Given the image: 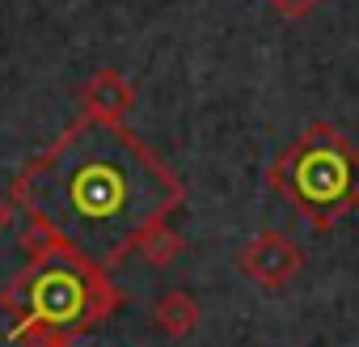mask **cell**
Listing matches in <instances>:
<instances>
[{"instance_id": "obj_5", "label": "cell", "mask_w": 359, "mask_h": 347, "mask_svg": "<svg viewBox=\"0 0 359 347\" xmlns=\"http://www.w3.org/2000/svg\"><path fill=\"white\" fill-rule=\"evenodd\" d=\"M135 106V85L118 72V68H97L85 89H81V114L85 119H102V123H127Z\"/></svg>"}, {"instance_id": "obj_3", "label": "cell", "mask_w": 359, "mask_h": 347, "mask_svg": "<svg viewBox=\"0 0 359 347\" xmlns=\"http://www.w3.org/2000/svg\"><path fill=\"white\" fill-rule=\"evenodd\" d=\"M266 187L313 229L330 233L338 221L359 212V144L334 123H309L266 165Z\"/></svg>"}, {"instance_id": "obj_9", "label": "cell", "mask_w": 359, "mask_h": 347, "mask_svg": "<svg viewBox=\"0 0 359 347\" xmlns=\"http://www.w3.org/2000/svg\"><path fill=\"white\" fill-rule=\"evenodd\" d=\"M13 208H18V204H13L5 191H0V233H5V229L13 225Z\"/></svg>"}, {"instance_id": "obj_8", "label": "cell", "mask_w": 359, "mask_h": 347, "mask_svg": "<svg viewBox=\"0 0 359 347\" xmlns=\"http://www.w3.org/2000/svg\"><path fill=\"white\" fill-rule=\"evenodd\" d=\"M317 5H321V0H271V9H275L279 18H287V22H300V18H309Z\"/></svg>"}, {"instance_id": "obj_2", "label": "cell", "mask_w": 359, "mask_h": 347, "mask_svg": "<svg viewBox=\"0 0 359 347\" xmlns=\"http://www.w3.org/2000/svg\"><path fill=\"white\" fill-rule=\"evenodd\" d=\"M123 301L127 296H123V288H114L110 271L97 267L89 254H81L68 242L30 258V267H22L0 288V309L18 317L13 343L30 330H43V326L68 330L81 339L89 326L106 322Z\"/></svg>"}, {"instance_id": "obj_1", "label": "cell", "mask_w": 359, "mask_h": 347, "mask_svg": "<svg viewBox=\"0 0 359 347\" xmlns=\"http://www.w3.org/2000/svg\"><path fill=\"white\" fill-rule=\"evenodd\" d=\"M26 216L47 221L68 246L114 271L148 225L182 208V178L127 123L76 119L9 187Z\"/></svg>"}, {"instance_id": "obj_7", "label": "cell", "mask_w": 359, "mask_h": 347, "mask_svg": "<svg viewBox=\"0 0 359 347\" xmlns=\"http://www.w3.org/2000/svg\"><path fill=\"white\" fill-rule=\"evenodd\" d=\"M135 254H144L152 267H169L177 254H182V233H173L169 221H156V225H148V229L140 233Z\"/></svg>"}, {"instance_id": "obj_4", "label": "cell", "mask_w": 359, "mask_h": 347, "mask_svg": "<svg viewBox=\"0 0 359 347\" xmlns=\"http://www.w3.org/2000/svg\"><path fill=\"white\" fill-rule=\"evenodd\" d=\"M237 267H241V275L254 280L258 288L283 292V288L300 275L304 254H300V246H296L292 237H283L279 229H262L258 237L245 242V250L237 254Z\"/></svg>"}, {"instance_id": "obj_6", "label": "cell", "mask_w": 359, "mask_h": 347, "mask_svg": "<svg viewBox=\"0 0 359 347\" xmlns=\"http://www.w3.org/2000/svg\"><path fill=\"white\" fill-rule=\"evenodd\" d=\"M199 317H203L199 301H195L191 292H182V288L161 292L156 305H152V322H156V330H161L165 339H191V334L199 330Z\"/></svg>"}]
</instances>
